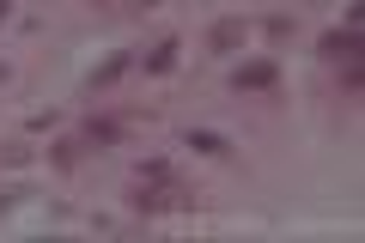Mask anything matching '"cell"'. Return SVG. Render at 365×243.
Instances as JSON below:
<instances>
[{
  "label": "cell",
  "instance_id": "cell-8",
  "mask_svg": "<svg viewBox=\"0 0 365 243\" xmlns=\"http://www.w3.org/2000/svg\"><path fill=\"white\" fill-rule=\"evenodd\" d=\"M79 152H86V140H79V134H67V140H55V146H49V165H55V170H73V165H79Z\"/></svg>",
  "mask_w": 365,
  "mask_h": 243
},
{
  "label": "cell",
  "instance_id": "cell-5",
  "mask_svg": "<svg viewBox=\"0 0 365 243\" xmlns=\"http://www.w3.org/2000/svg\"><path fill=\"white\" fill-rule=\"evenodd\" d=\"M128 61H134V55H110V61L98 67V73H86V98H98V91H110V86H116L122 73H128Z\"/></svg>",
  "mask_w": 365,
  "mask_h": 243
},
{
  "label": "cell",
  "instance_id": "cell-3",
  "mask_svg": "<svg viewBox=\"0 0 365 243\" xmlns=\"http://www.w3.org/2000/svg\"><path fill=\"white\" fill-rule=\"evenodd\" d=\"M182 146H189V152H201V158H232V140H225V134H213V128H189V134H182Z\"/></svg>",
  "mask_w": 365,
  "mask_h": 243
},
{
  "label": "cell",
  "instance_id": "cell-9",
  "mask_svg": "<svg viewBox=\"0 0 365 243\" xmlns=\"http://www.w3.org/2000/svg\"><path fill=\"white\" fill-rule=\"evenodd\" d=\"M0 158H6V165H31V146L13 140V146H0Z\"/></svg>",
  "mask_w": 365,
  "mask_h": 243
},
{
  "label": "cell",
  "instance_id": "cell-6",
  "mask_svg": "<svg viewBox=\"0 0 365 243\" xmlns=\"http://www.w3.org/2000/svg\"><path fill=\"white\" fill-rule=\"evenodd\" d=\"M323 55H329V61H359V31H329Z\"/></svg>",
  "mask_w": 365,
  "mask_h": 243
},
{
  "label": "cell",
  "instance_id": "cell-4",
  "mask_svg": "<svg viewBox=\"0 0 365 243\" xmlns=\"http://www.w3.org/2000/svg\"><path fill=\"white\" fill-rule=\"evenodd\" d=\"M177 49H182V43H177V37H158V43H153V49H146V55H140V67H146V73H153V79H165V73H170V67H177Z\"/></svg>",
  "mask_w": 365,
  "mask_h": 243
},
{
  "label": "cell",
  "instance_id": "cell-11",
  "mask_svg": "<svg viewBox=\"0 0 365 243\" xmlns=\"http://www.w3.org/2000/svg\"><path fill=\"white\" fill-rule=\"evenodd\" d=\"M6 19H13V0H0V25H6Z\"/></svg>",
  "mask_w": 365,
  "mask_h": 243
},
{
  "label": "cell",
  "instance_id": "cell-2",
  "mask_svg": "<svg viewBox=\"0 0 365 243\" xmlns=\"http://www.w3.org/2000/svg\"><path fill=\"white\" fill-rule=\"evenodd\" d=\"M237 43H250V25H244V19H220V25L207 31V49H213V55H232Z\"/></svg>",
  "mask_w": 365,
  "mask_h": 243
},
{
  "label": "cell",
  "instance_id": "cell-1",
  "mask_svg": "<svg viewBox=\"0 0 365 243\" xmlns=\"http://www.w3.org/2000/svg\"><path fill=\"white\" fill-rule=\"evenodd\" d=\"M274 79H280V67L262 55V61H244V67L232 73V91H274Z\"/></svg>",
  "mask_w": 365,
  "mask_h": 243
},
{
  "label": "cell",
  "instance_id": "cell-7",
  "mask_svg": "<svg viewBox=\"0 0 365 243\" xmlns=\"http://www.w3.org/2000/svg\"><path fill=\"white\" fill-rule=\"evenodd\" d=\"M122 134H128V128H122V122H98V115H91L86 128H79V140H86V146H116Z\"/></svg>",
  "mask_w": 365,
  "mask_h": 243
},
{
  "label": "cell",
  "instance_id": "cell-10",
  "mask_svg": "<svg viewBox=\"0 0 365 243\" xmlns=\"http://www.w3.org/2000/svg\"><path fill=\"white\" fill-rule=\"evenodd\" d=\"M19 201V189H0V213H6V207H13Z\"/></svg>",
  "mask_w": 365,
  "mask_h": 243
}]
</instances>
